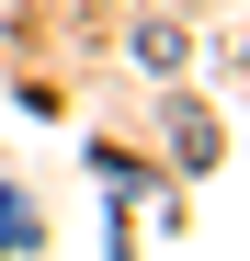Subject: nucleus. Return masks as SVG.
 I'll return each instance as SVG.
<instances>
[{
    "label": "nucleus",
    "mask_w": 250,
    "mask_h": 261,
    "mask_svg": "<svg viewBox=\"0 0 250 261\" xmlns=\"http://www.w3.org/2000/svg\"><path fill=\"white\" fill-rule=\"evenodd\" d=\"M23 239H34V216H23L12 193H0V250H23Z\"/></svg>",
    "instance_id": "f257e3e1"
}]
</instances>
